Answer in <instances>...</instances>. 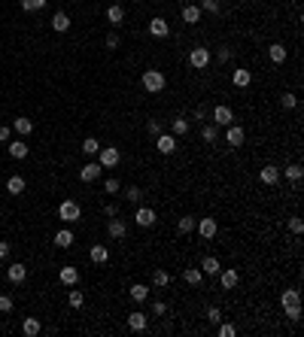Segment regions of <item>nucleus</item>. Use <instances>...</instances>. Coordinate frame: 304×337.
Instances as JSON below:
<instances>
[{
	"label": "nucleus",
	"instance_id": "1",
	"mask_svg": "<svg viewBox=\"0 0 304 337\" xmlns=\"http://www.w3.org/2000/svg\"><path fill=\"white\" fill-rule=\"evenodd\" d=\"M280 307H283V313L289 316L292 322H298V319H301V295H298V289H286L280 295Z\"/></svg>",
	"mask_w": 304,
	"mask_h": 337
},
{
	"label": "nucleus",
	"instance_id": "2",
	"mask_svg": "<svg viewBox=\"0 0 304 337\" xmlns=\"http://www.w3.org/2000/svg\"><path fill=\"white\" fill-rule=\"evenodd\" d=\"M140 82H143V88H146L149 94L165 92V85H168V79H165V73H162V70H146V73L140 76Z\"/></svg>",
	"mask_w": 304,
	"mask_h": 337
},
{
	"label": "nucleus",
	"instance_id": "3",
	"mask_svg": "<svg viewBox=\"0 0 304 337\" xmlns=\"http://www.w3.org/2000/svg\"><path fill=\"white\" fill-rule=\"evenodd\" d=\"M98 161H101V167H103V170H113V167L122 161V152H119L116 146H101V152H98Z\"/></svg>",
	"mask_w": 304,
	"mask_h": 337
},
{
	"label": "nucleus",
	"instance_id": "4",
	"mask_svg": "<svg viewBox=\"0 0 304 337\" xmlns=\"http://www.w3.org/2000/svg\"><path fill=\"white\" fill-rule=\"evenodd\" d=\"M58 216H61L67 225H70V222H79V219H82V207H79L76 201H70V198H67V201L58 207Z\"/></svg>",
	"mask_w": 304,
	"mask_h": 337
},
{
	"label": "nucleus",
	"instance_id": "5",
	"mask_svg": "<svg viewBox=\"0 0 304 337\" xmlns=\"http://www.w3.org/2000/svg\"><path fill=\"white\" fill-rule=\"evenodd\" d=\"M155 210L152 207H143V204H137V210H134V222H137V228H152L155 225Z\"/></svg>",
	"mask_w": 304,
	"mask_h": 337
},
{
	"label": "nucleus",
	"instance_id": "6",
	"mask_svg": "<svg viewBox=\"0 0 304 337\" xmlns=\"http://www.w3.org/2000/svg\"><path fill=\"white\" fill-rule=\"evenodd\" d=\"M106 234H110L113 240H125V237H128V222L119 219V216H110V222H106Z\"/></svg>",
	"mask_w": 304,
	"mask_h": 337
},
{
	"label": "nucleus",
	"instance_id": "7",
	"mask_svg": "<svg viewBox=\"0 0 304 337\" xmlns=\"http://www.w3.org/2000/svg\"><path fill=\"white\" fill-rule=\"evenodd\" d=\"M231 122H235V113H231V106H225V103L213 106V125H216V128H228Z\"/></svg>",
	"mask_w": 304,
	"mask_h": 337
},
{
	"label": "nucleus",
	"instance_id": "8",
	"mask_svg": "<svg viewBox=\"0 0 304 337\" xmlns=\"http://www.w3.org/2000/svg\"><path fill=\"white\" fill-rule=\"evenodd\" d=\"M210 64V49H204V46H195L192 52H189V67H195V70H204Z\"/></svg>",
	"mask_w": 304,
	"mask_h": 337
},
{
	"label": "nucleus",
	"instance_id": "9",
	"mask_svg": "<svg viewBox=\"0 0 304 337\" xmlns=\"http://www.w3.org/2000/svg\"><path fill=\"white\" fill-rule=\"evenodd\" d=\"M155 149L162 152V155H173V152H176V137L168 134V131H162V134L155 137Z\"/></svg>",
	"mask_w": 304,
	"mask_h": 337
},
{
	"label": "nucleus",
	"instance_id": "10",
	"mask_svg": "<svg viewBox=\"0 0 304 337\" xmlns=\"http://www.w3.org/2000/svg\"><path fill=\"white\" fill-rule=\"evenodd\" d=\"M216 276H219V286H222L225 292H231V289H235L237 282H240V274H237V268H222Z\"/></svg>",
	"mask_w": 304,
	"mask_h": 337
},
{
	"label": "nucleus",
	"instance_id": "11",
	"mask_svg": "<svg viewBox=\"0 0 304 337\" xmlns=\"http://www.w3.org/2000/svg\"><path fill=\"white\" fill-rule=\"evenodd\" d=\"M225 140H228V146L240 149V146H243V140H246V134H243V128H240V125H235V122H231V125L225 128Z\"/></svg>",
	"mask_w": 304,
	"mask_h": 337
},
{
	"label": "nucleus",
	"instance_id": "12",
	"mask_svg": "<svg viewBox=\"0 0 304 337\" xmlns=\"http://www.w3.org/2000/svg\"><path fill=\"white\" fill-rule=\"evenodd\" d=\"M280 176H283V173H280V167H277V164H265V167L259 170L262 185H277V183H280Z\"/></svg>",
	"mask_w": 304,
	"mask_h": 337
},
{
	"label": "nucleus",
	"instance_id": "13",
	"mask_svg": "<svg viewBox=\"0 0 304 337\" xmlns=\"http://www.w3.org/2000/svg\"><path fill=\"white\" fill-rule=\"evenodd\" d=\"M101 173H103L101 161H88V164L79 170V180H82V183H95V180H101Z\"/></svg>",
	"mask_w": 304,
	"mask_h": 337
},
{
	"label": "nucleus",
	"instance_id": "14",
	"mask_svg": "<svg viewBox=\"0 0 304 337\" xmlns=\"http://www.w3.org/2000/svg\"><path fill=\"white\" fill-rule=\"evenodd\" d=\"M6 279L12 282V286H22V282L28 279V268H25V264H9V268H6Z\"/></svg>",
	"mask_w": 304,
	"mask_h": 337
},
{
	"label": "nucleus",
	"instance_id": "15",
	"mask_svg": "<svg viewBox=\"0 0 304 337\" xmlns=\"http://www.w3.org/2000/svg\"><path fill=\"white\" fill-rule=\"evenodd\" d=\"M195 228H198V234L204 240H213V237H216V231H219L216 219H198V225H195Z\"/></svg>",
	"mask_w": 304,
	"mask_h": 337
},
{
	"label": "nucleus",
	"instance_id": "16",
	"mask_svg": "<svg viewBox=\"0 0 304 337\" xmlns=\"http://www.w3.org/2000/svg\"><path fill=\"white\" fill-rule=\"evenodd\" d=\"M146 325H149V316L143 313V310L128 313V328H131V331H146Z\"/></svg>",
	"mask_w": 304,
	"mask_h": 337
},
{
	"label": "nucleus",
	"instance_id": "17",
	"mask_svg": "<svg viewBox=\"0 0 304 337\" xmlns=\"http://www.w3.org/2000/svg\"><path fill=\"white\" fill-rule=\"evenodd\" d=\"M219 271H222V264H219V258H216V255H204V258H201V274L216 276Z\"/></svg>",
	"mask_w": 304,
	"mask_h": 337
},
{
	"label": "nucleus",
	"instance_id": "18",
	"mask_svg": "<svg viewBox=\"0 0 304 337\" xmlns=\"http://www.w3.org/2000/svg\"><path fill=\"white\" fill-rule=\"evenodd\" d=\"M58 279L64 282L67 289H73L76 282H79V271H76V268H70V264H67V268H61V271H58Z\"/></svg>",
	"mask_w": 304,
	"mask_h": 337
},
{
	"label": "nucleus",
	"instance_id": "19",
	"mask_svg": "<svg viewBox=\"0 0 304 337\" xmlns=\"http://www.w3.org/2000/svg\"><path fill=\"white\" fill-rule=\"evenodd\" d=\"M52 31H58V33H67L70 31V15L64 9H58L55 15H52Z\"/></svg>",
	"mask_w": 304,
	"mask_h": 337
},
{
	"label": "nucleus",
	"instance_id": "20",
	"mask_svg": "<svg viewBox=\"0 0 304 337\" xmlns=\"http://www.w3.org/2000/svg\"><path fill=\"white\" fill-rule=\"evenodd\" d=\"M149 33H152V37H168V33H170V25L162 19V15H155V19L149 22Z\"/></svg>",
	"mask_w": 304,
	"mask_h": 337
},
{
	"label": "nucleus",
	"instance_id": "21",
	"mask_svg": "<svg viewBox=\"0 0 304 337\" xmlns=\"http://www.w3.org/2000/svg\"><path fill=\"white\" fill-rule=\"evenodd\" d=\"M180 15H183V22H186V25H198V22H201V6H195V3H186Z\"/></svg>",
	"mask_w": 304,
	"mask_h": 337
},
{
	"label": "nucleus",
	"instance_id": "22",
	"mask_svg": "<svg viewBox=\"0 0 304 337\" xmlns=\"http://www.w3.org/2000/svg\"><path fill=\"white\" fill-rule=\"evenodd\" d=\"M231 82H235L237 88H249V82H253V73H249L246 67H237L235 73H231Z\"/></svg>",
	"mask_w": 304,
	"mask_h": 337
},
{
	"label": "nucleus",
	"instance_id": "23",
	"mask_svg": "<svg viewBox=\"0 0 304 337\" xmlns=\"http://www.w3.org/2000/svg\"><path fill=\"white\" fill-rule=\"evenodd\" d=\"M106 22H110V25H122L125 22V6H119V3H113V6H106Z\"/></svg>",
	"mask_w": 304,
	"mask_h": 337
},
{
	"label": "nucleus",
	"instance_id": "24",
	"mask_svg": "<svg viewBox=\"0 0 304 337\" xmlns=\"http://www.w3.org/2000/svg\"><path fill=\"white\" fill-rule=\"evenodd\" d=\"M131 301H137V304H143V301H149V286H143V282H134V286L128 289Z\"/></svg>",
	"mask_w": 304,
	"mask_h": 337
},
{
	"label": "nucleus",
	"instance_id": "25",
	"mask_svg": "<svg viewBox=\"0 0 304 337\" xmlns=\"http://www.w3.org/2000/svg\"><path fill=\"white\" fill-rule=\"evenodd\" d=\"M28 152H31V146L25 143V140H12V143H9V155L19 158V161H22V158H28Z\"/></svg>",
	"mask_w": 304,
	"mask_h": 337
},
{
	"label": "nucleus",
	"instance_id": "26",
	"mask_svg": "<svg viewBox=\"0 0 304 337\" xmlns=\"http://www.w3.org/2000/svg\"><path fill=\"white\" fill-rule=\"evenodd\" d=\"M183 279L189 282V286L198 289L201 282H204V274H201V268H186V271H183Z\"/></svg>",
	"mask_w": 304,
	"mask_h": 337
},
{
	"label": "nucleus",
	"instance_id": "27",
	"mask_svg": "<svg viewBox=\"0 0 304 337\" xmlns=\"http://www.w3.org/2000/svg\"><path fill=\"white\" fill-rule=\"evenodd\" d=\"M268 58H271L274 64H283L286 61V46L283 43H271L268 46Z\"/></svg>",
	"mask_w": 304,
	"mask_h": 337
},
{
	"label": "nucleus",
	"instance_id": "28",
	"mask_svg": "<svg viewBox=\"0 0 304 337\" xmlns=\"http://www.w3.org/2000/svg\"><path fill=\"white\" fill-rule=\"evenodd\" d=\"M12 131H19L22 137H28V134L34 131V122H31L28 116H19V119H15V122H12Z\"/></svg>",
	"mask_w": 304,
	"mask_h": 337
},
{
	"label": "nucleus",
	"instance_id": "29",
	"mask_svg": "<svg viewBox=\"0 0 304 337\" xmlns=\"http://www.w3.org/2000/svg\"><path fill=\"white\" fill-rule=\"evenodd\" d=\"M25 188H28L25 176H9V180H6V191H9V194H22Z\"/></svg>",
	"mask_w": 304,
	"mask_h": 337
},
{
	"label": "nucleus",
	"instance_id": "30",
	"mask_svg": "<svg viewBox=\"0 0 304 337\" xmlns=\"http://www.w3.org/2000/svg\"><path fill=\"white\" fill-rule=\"evenodd\" d=\"M40 331H43L40 319H25V322H22V334H25V337H37Z\"/></svg>",
	"mask_w": 304,
	"mask_h": 337
},
{
	"label": "nucleus",
	"instance_id": "31",
	"mask_svg": "<svg viewBox=\"0 0 304 337\" xmlns=\"http://www.w3.org/2000/svg\"><path fill=\"white\" fill-rule=\"evenodd\" d=\"M55 246H61V249H70V246H73V231H70V228H61V231L55 234Z\"/></svg>",
	"mask_w": 304,
	"mask_h": 337
},
{
	"label": "nucleus",
	"instance_id": "32",
	"mask_svg": "<svg viewBox=\"0 0 304 337\" xmlns=\"http://www.w3.org/2000/svg\"><path fill=\"white\" fill-rule=\"evenodd\" d=\"M280 173H286V180H289L292 185H298V183H301V176H304V167H301V164H289V167L280 170Z\"/></svg>",
	"mask_w": 304,
	"mask_h": 337
},
{
	"label": "nucleus",
	"instance_id": "33",
	"mask_svg": "<svg viewBox=\"0 0 304 337\" xmlns=\"http://www.w3.org/2000/svg\"><path fill=\"white\" fill-rule=\"evenodd\" d=\"M106 258H110V249H106L103 243H95L92 246V261L95 264H106Z\"/></svg>",
	"mask_w": 304,
	"mask_h": 337
},
{
	"label": "nucleus",
	"instance_id": "34",
	"mask_svg": "<svg viewBox=\"0 0 304 337\" xmlns=\"http://www.w3.org/2000/svg\"><path fill=\"white\" fill-rule=\"evenodd\" d=\"M170 134H173V137H183V134H189V119L176 116V119L170 122Z\"/></svg>",
	"mask_w": 304,
	"mask_h": 337
},
{
	"label": "nucleus",
	"instance_id": "35",
	"mask_svg": "<svg viewBox=\"0 0 304 337\" xmlns=\"http://www.w3.org/2000/svg\"><path fill=\"white\" fill-rule=\"evenodd\" d=\"M125 201H128V204H143V188L140 185H128V188H125Z\"/></svg>",
	"mask_w": 304,
	"mask_h": 337
},
{
	"label": "nucleus",
	"instance_id": "36",
	"mask_svg": "<svg viewBox=\"0 0 304 337\" xmlns=\"http://www.w3.org/2000/svg\"><path fill=\"white\" fill-rule=\"evenodd\" d=\"M152 286H155V289H165V286H170V274H168L165 268H158V271L152 274Z\"/></svg>",
	"mask_w": 304,
	"mask_h": 337
},
{
	"label": "nucleus",
	"instance_id": "37",
	"mask_svg": "<svg viewBox=\"0 0 304 337\" xmlns=\"http://www.w3.org/2000/svg\"><path fill=\"white\" fill-rule=\"evenodd\" d=\"M195 225H198V219L183 216L180 222H176V234H192V231H195Z\"/></svg>",
	"mask_w": 304,
	"mask_h": 337
},
{
	"label": "nucleus",
	"instance_id": "38",
	"mask_svg": "<svg viewBox=\"0 0 304 337\" xmlns=\"http://www.w3.org/2000/svg\"><path fill=\"white\" fill-rule=\"evenodd\" d=\"M79 149H82V152H85L88 158H92V155H98V152H101V143H98V140H95V137H85Z\"/></svg>",
	"mask_w": 304,
	"mask_h": 337
},
{
	"label": "nucleus",
	"instance_id": "39",
	"mask_svg": "<svg viewBox=\"0 0 304 337\" xmlns=\"http://www.w3.org/2000/svg\"><path fill=\"white\" fill-rule=\"evenodd\" d=\"M67 304L73 307V310H79V307L85 304V295H82V292H67Z\"/></svg>",
	"mask_w": 304,
	"mask_h": 337
},
{
	"label": "nucleus",
	"instance_id": "40",
	"mask_svg": "<svg viewBox=\"0 0 304 337\" xmlns=\"http://www.w3.org/2000/svg\"><path fill=\"white\" fill-rule=\"evenodd\" d=\"M49 3V0H22V9L25 12H37V9H43Z\"/></svg>",
	"mask_w": 304,
	"mask_h": 337
},
{
	"label": "nucleus",
	"instance_id": "41",
	"mask_svg": "<svg viewBox=\"0 0 304 337\" xmlns=\"http://www.w3.org/2000/svg\"><path fill=\"white\" fill-rule=\"evenodd\" d=\"M103 191L106 194H119L122 191V183L116 180V176H110V180H103Z\"/></svg>",
	"mask_w": 304,
	"mask_h": 337
},
{
	"label": "nucleus",
	"instance_id": "42",
	"mask_svg": "<svg viewBox=\"0 0 304 337\" xmlns=\"http://www.w3.org/2000/svg\"><path fill=\"white\" fill-rule=\"evenodd\" d=\"M280 106H283V110H295V106H298V97H295L292 92H286V94L280 97Z\"/></svg>",
	"mask_w": 304,
	"mask_h": 337
},
{
	"label": "nucleus",
	"instance_id": "43",
	"mask_svg": "<svg viewBox=\"0 0 304 337\" xmlns=\"http://www.w3.org/2000/svg\"><path fill=\"white\" fill-rule=\"evenodd\" d=\"M201 140L204 143H216V125H204L201 128Z\"/></svg>",
	"mask_w": 304,
	"mask_h": 337
},
{
	"label": "nucleus",
	"instance_id": "44",
	"mask_svg": "<svg viewBox=\"0 0 304 337\" xmlns=\"http://www.w3.org/2000/svg\"><path fill=\"white\" fill-rule=\"evenodd\" d=\"M146 131H149L152 137H158V134L165 131V125H162V122H158V119H149V122H146Z\"/></svg>",
	"mask_w": 304,
	"mask_h": 337
},
{
	"label": "nucleus",
	"instance_id": "45",
	"mask_svg": "<svg viewBox=\"0 0 304 337\" xmlns=\"http://www.w3.org/2000/svg\"><path fill=\"white\" fill-rule=\"evenodd\" d=\"M235 334H237V328L231 322H219V337H235Z\"/></svg>",
	"mask_w": 304,
	"mask_h": 337
},
{
	"label": "nucleus",
	"instance_id": "46",
	"mask_svg": "<svg viewBox=\"0 0 304 337\" xmlns=\"http://www.w3.org/2000/svg\"><path fill=\"white\" fill-rule=\"evenodd\" d=\"M289 231H292V234H301V231H304L301 216H292V219H289Z\"/></svg>",
	"mask_w": 304,
	"mask_h": 337
},
{
	"label": "nucleus",
	"instance_id": "47",
	"mask_svg": "<svg viewBox=\"0 0 304 337\" xmlns=\"http://www.w3.org/2000/svg\"><path fill=\"white\" fill-rule=\"evenodd\" d=\"M207 319H210L213 325H219V322H222V310H219V307H210V310H207Z\"/></svg>",
	"mask_w": 304,
	"mask_h": 337
},
{
	"label": "nucleus",
	"instance_id": "48",
	"mask_svg": "<svg viewBox=\"0 0 304 337\" xmlns=\"http://www.w3.org/2000/svg\"><path fill=\"white\" fill-rule=\"evenodd\" d=\"M201 12H213V15H216V12H219V0H204V3H201Z\"/></svg>",
	"mask_w": 304,
	"mask_h": 337
},
{
	"label": "nucleus",
	"instance_id": "49",
	"mask_svg": "<svg viewBox=\"0 0 304 337\" xmlns=\"http://www.w3.org/2000/svg\"><path fill=\"white\" fill-rule=\"evenodd\" d=\"M0 313H12V298L9 295H0Z\"/></svg>",
	"mask_w": 304,
	"mask_h": 337
},
{
	"label": "nucleus",
	"instance_id": "50",
	"mask_svg": "<svg viewBox=\"0 0 304 337\" xmlns=\"http://www.w3.org/2000/svg\"><path fill=\"white\" fill-rule=\"evenodd\" d=\"M119 43H122V40H119V33H116V31L106 33V49H119Z\"/></svg>",
	"mask_w": 304,
	"mask_h": 337
},
{
	"label": "nucleus",
	"instance_id": "51",
	"mask_svg": "<svg viewBox=\"0 0 304 337\" xmlns=\"http://www.w3.org/2000/svg\"><path fill=\"white\" fill-rule=\"evenodd\" d=\"M168 313V304L165 301H152V316H165Z\"/></svg>",
	"mask_w": 304,
	"mask_h": 337
},
{
	"label": "nucleus",
	"instance_id": "52",
	"mask_svg": "<svg viewBox=\"0 0 304 337\" xmlns=\"http://www.w3.org/2000/svg\"><path fill=\"white\" fill-rule=\"evenodd\" d=\"M9 252H12V246H9L6 240H0V261H6V258H9Z\"/></svg>",
	"mask_w": 304,
	"mask_h": 337
},
{
	"label": "nucleus",
	"instance_id": "53",
	"mask_svg": "<svg viewBox=\"0 0 304 337\" xmlns=\"http://www.w3.org/2000/svg\"><path fill=\"white\" fill-rule=\"evenodd\" d=\"M216 58H219L222 64H225V61H231V49H228V46H219V52H216Z\"/></svg>",
	"mask_w": 304,
	"mask_h": 337
},
{
	"label": "nucleus",
	"instance_id": "54",
	"mask_svg": "<svg viewBox=\"0 0 304 337\" xmlns=\"http://www.w3.org/2000/svg\"><path fill=\"white\" fill-rule=\"evenodd\" d=\"M9 134H12V128H6V125H0V143H9Z\"/></svg>",
	"mask_w": 304,
	"mask_h": 337
},
{
	"label": "nucleus",
	"instance_id": "55",
	"mask_svg": "<svg viewBox=\"0 0 304 337\" xmlns=\"http://www.w3.org/2000/svg\"><path fill=\"white\" fill-rule=\"evenodd\" d=\"M210 116V110H207V106H198V110H195V119H198V122H204Z\"/></svg>",
	"mask_w": 304,
	"mask_h": 337
},
{
	"label": "nucleus",
	"instance_id": "56",
	"mask_svg": "<svg viewBox=\"0 0 304 337\" xmlns=\"http://www.w3.org/2000/svg\"><path fill=\"white\" fill-rule=\"evenodd\" d=\"M292 3H295V0H292Z\"/></svg>",
	"mask_w": 304,
	"mask_h": 337
}]
</instances>
